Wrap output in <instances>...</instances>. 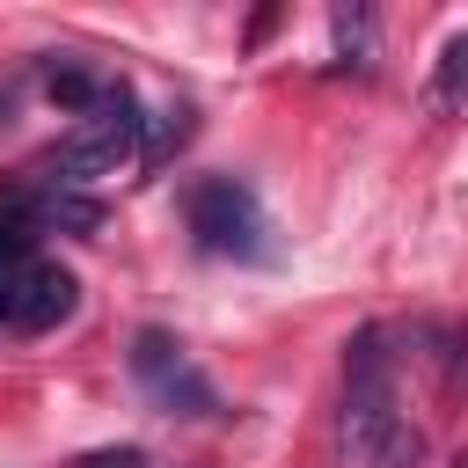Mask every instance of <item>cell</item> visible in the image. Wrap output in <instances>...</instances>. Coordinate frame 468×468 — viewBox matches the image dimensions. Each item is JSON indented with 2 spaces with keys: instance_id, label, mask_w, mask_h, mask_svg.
Segmentation results:
<instances>
[{
  "instance_id": "obj_12",
  "label": "cell",
  "mask_w": 468,
  "mask_h": 468,
  "mask_svg": "<svg viewBox=\"0 0 468 468\" xmlns=\"http://www.w3.org/2000/svg\"><path fill=\"white\" fill-rule=\"evenodd\" d=\"M453 468H468V453H461V461H453Z\"/></svg>"
},
{
  "instance_id": "obj_11",
  "label": "cell",
  "mask_w": 468,
  "mask_h": 468,
  "mask_svg": "<svg viewBox=\"0 0 468 468\" xmlns=\"http://www.w3.org/2000/svg\"><path fill=\"white\" fill-rule=\"evenodd\" d=\"M80 468H139V446H117V453H88Z\"/></svg>"
},
{
  "instance_id": "obj_1",
  "label": "cell",
  "mask_w": 468,
  "mask_h": 468,
  "mask_svg": "<svg viewBox=\"0 0 468 468\" xmlns=\"http://www.w3.org/2000/svg\"><path fill=\"white\" fill-rule=\"evenodd\" d=\"M336 446L351 468H388V461H417V431L402 424V395H395V351L388 329H358L344 344V410H336Z\"/></svg>"
},
{
  "instance_id": "obj_5",
  "label": "cell",
  "mask_w": 468,
  "mask_h": 468,
  "mask_svg": "<svg viewBox=\"0 0 468 468\" xmlns=\"http://www.w3.org/2000/svg\"><path fill=\"white\" fill-rule=\"evenodd\" d=\"M73 300H80V285H73V271H58V263H15V271H0V329H15V336H37V329H51V322H66L73 314Z\"/></svg>"
},
{
  "instance_id": "obj_2",
  "label": "cell",
  "mask_w": 468,
  "mask_h": 468,
  "mask_svg": "<svg viewBox=\"0 0 468 468\" xmlns=\"http://www.w3.org/2000/svg\"><path fill=\"white\" fill-rule=\"evenodd\" d=\"M139 146H146V110H139V95H132L124 80H110L102 102L80 110L73 132L51 146L44 176L66 183V190H80V183H102V176H117L124 161H139Z\"/></svg>"
},
{
  "instance_id": "obj_10",
  "label": "cell",
  "mask_w": 468,
  "mask_h": 468,
  "mask_svg": "<svg viewBox=\"0 0 468 468\" xmlns=\"http://www.w3.org/2000/svg\"><path fill=\"white\" fill-rule=\"evenodd\" d=\"M336 44H344L351 66H373V15H366V7H358V15H336Z\"/></svg>"
},
{
  "instance_id": "obj_6",
  "label": "cell",
  "mask_w": 468,
  "mask_h": 468,
  "mask_svg": "<svg viewBox=\"0 0 468 468\" xmlns=\"http://www.w3.org/2000/svg\"><path fill=\"white\" fill-rule=\"evenodd\" d=\"M44 234H51V227H44V197H37V183L0 176V271L37 263V241H44Z\"/></svg>"
},
{
  "instance_id": "obj_9",
  "label": "cell",
  "mask_w": 468,
  "mask_h": 468,
  "mask_svg": "<svg viewBox=\"0 0 468 468\" xmlns=\"http://www.w3.org/2000/svg\"><path fill=\"white\" fill-rule=\"evenodd\" d=\"M183 139H190V102H168V110H161V132L139 146V154H146V168H161V161H168Z\"/></svg>"
},
{
  "instance_id": "obj_3",
  "label": "cell",
  "mask_w": 468,
  "mask_h": 468,
  "mask_svg": "<svg viewBox=\"0 0 468 468\" xmlns=\"http://www.w3.org/2000/svg\"><path fill=\"white\" fill-rule=\"evenodd\" d=\"M183 227L205 256H227V263H263L271 256V219H263V197L241 183V176H197L183 190Z\"/></svg>"
},
{
  "instance_id": "obj_4",
  "label": "cell",
  "mask_w": 468,
  "mask_h": 468,
  "mask_svg": "<svg viewBox=\"0 0 468 468\" xmlns=\"http://www.w3.org/2000/svg\"><path fill=\"white\" fill-rule=\"evenodd\" d=\"M132 380L154 395V410H168V417H212L219 410V388L197 373V358L183 351V336L176 329H139L132 336Z\"/></svg>"
},
{
  "instance_id": "obj_7",
  "label": "cell",
  "mask_w": 468,
  "mask_h": 468,
  "mask_svg": "<svg viewBox=\"0 0 468 468\" xmlns=\"http://www.w3.org/2000/svg\"><path fill=\"white\" fill-rule=\"evenodd\" d=\"M102 88H110V73H102V66H88V58H73V51H51V58H44V95H51L66 117L95 110V102H102Z\"/></svg>"
},
{
  "instance_id": "obj_8",
  "label": "cell",
  "mask_w": 468,
  "mask_h": 468,
  "mask_svg": "<svg viewBox=\"0 0 468 468\" xmlns=\"http://www.w3.org/2000/svg\"><path fill=\"white\" fill-rule=\"evenodd\" d=\"M431 110H461L468 102V29H453L439 44V66H431V88H424Z\"/></svg>"
}]
</instances>
